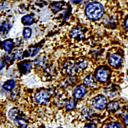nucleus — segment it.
Returning a JSON list of instances; mask_svg holds the SVG:
<instances>
[{"mask_svg": "<svg viewBox=\"0 0 128 128\" xmlns=\"http://www.w3.org/2000/svg\"><path fill=\"white\" fill-rule=\"evenodd\" d=\"M120 108V104L118 102L112 101L109 103L106 106V109L109 112H114L117 111Z\"/></svg>", "mask_w": 128, "mask_h": 128, "instance_id": "obj_11", "label": "nucleus"}, {"mask_svg": "<svg viewBox=\"0 0 128 128\" xmlns=\"http://www.w3.org/2000/svg\"><path fill=\"white\" fill-rule=\"evenodd\" d=\"M62 128V127H58V128Z\"/></svg>", "mask_w": 128, "mask_h": 128, "instance_id": "obj_34", "label": "nucleus"}, {"mask_svg": "<svg viewBox=\"0 0 128 128\" xmlns=\"http://www.w3.org/2000/svg\"><path fill=\"white\" fill-rule=\"evenodd\" d=\"M109 77V72L105 68H100L95 74V78L100 82H104Z\"/></svg>", "mask_w": 128, "mask_h": 128, "instance_id": "obj_4", "label": "nucleus"}, {"mask_svg": "<svg viewBox=\"0 0 128 128\" xmlns=\"http://www.w3.org/2000/svg\"><path fill=\"white\" fill-rule=\"evenodd\" d=\"M105 128H123V127L119 123L113 122L108 124L106 126Z\"/></svg>", "mask_w": 128, "mask_h": 128, "instance_id": "obj_22", "label": "nucleus"}, {"mask_svg": "<svg viewBox=\"0 0 128 128\" xmlns=\"http://www.w3.org/2000/svg\"><path fill=\"white\" fill-rule=\"evenodd\" d=\"M32 34V30L31 28L27 27L24 29L23 36L26 38H29L31 37Z\"/></svg>", "mask_w": 128, "mask_h": 128, "instance_id": "obj_21", "label": "nucleus"}, {"mask_svg": "<svg viewBox=\"0 0 128 128\" xmlns=\"http://www.w3.org/2000/svg\"><path fill=\"white\" fill-rule=\"evenodd\" d=\"M3 47L6 51H10L13 48V44L11 40H7L3 42Z\"/></svg>", "mask_w": 128, "mask_h": 128, "instance_id": "obj_18", "label": "nucleus"}, {"mask_svg": "<svg viewBox=\"0 0 128 128\" xmlns=\"http://www.w3.org/2000/svg\"><path fill=\"white\" fill-rule=\"evenodd\" d=\"M87 92V89L86 87H85L82 85H80V86H78L74 89L73 93V95L74 99L80 100L84 97Z\"/></svg>", "mask_w": 128, "mask_h": 128, "instance_id": "obj_5", "label": "nucleus"}, {"mask_svg": "<svg viewBox=\"0 0 128 128\" xmlns=\"http://www.w3.org/2000/svg\"><path fill=\"white\" fill-rule=\"evenodd\" d=\"M50 95L46 91H40L35 95V100L37 103L45 104L49 100Z\"/></svg>", "mask_w": 128, "mask_h": 128, "instance_id": "obj_3", "label": "nucleus"}, {"mask_svg": "<svg viewBox=\"0 0 128 128\" xmlns=\"http://www.w3.org/2000/svg\"><path fill=\"white\" fill-rule=\"evenodd\" d=\"M38 48H33L29 50V56H36L37 53L38 52Z\"/></svg>", "mask_w": 128, "mask_h": 128, "instance_id": "obj_26", "label": "nucleus"}, {"mask_svg": "<svg viewBox=\"0 0 128 128\" xmlns=\"http://www.w3.org/2000/svg\"><path fill=\"white\" fill-rule=\"evenodd\" d=\"M5 66V64L4 62H3V61L0 59V70L3 69Z\"/></svg>", "mask_w": 128, "mask_h": 128, "instance_id": "obj_31", "label": "nucleus"}, {"mask_svg": "<svg viewBox=\"0 0 128 128\" xmlns=\"http://www.w3.org/2000/svg\"><path fill=\"white\" fill-rule=\"evenodd\" d=\"M16 45L18 47L22 46L24 45V41L23 39L20 38H17L16 42Z\"/></svg>", "mask_w": 128, "mask_h": 128, "instance_id": "obj_28", "label": "nucleus"}, {"mask_svg": "<svg viewBox=\"0 0 128 128\" xmlns=\"http://www.w3.org/2000/svg\"><path fill=\"white\" fill-rule=\"evenodd\" d=\"M23 51L21 49L16 50L14 54V58L16 59H20L22 58Z\"/></svg>", "mask_w": 128, "mask_h": 128, "instance_id": "obj_24", "label": "nucleus"}, {"mask_svg": "<svg viewBox=\"0 0 128 128\" xmlns=\"http://www.w3.org/2000/svg\"><path fill=\"white\" fill-rule=\"evenodd\" d=\"M5 58L6 60L7 61V62H10L12 61V58H14V56L12 55H9V56L8 55V56H6Z\"/></svg>", "mask_w": 128, "mask_h": 128, "instance_id": "obj_29", "label": "nucleus"}, {"mask_svg": "<svg viewBox=\"0 0 128 128\" xmlns=\"http://www.w3.org/2000/svg\"><path fill=\"white\" fill-rule=\"evenodd\" d=\"M84 82L87 86L90 87H94L95 85V82L93 77L90 75H89L85 78L84 79Z\"/></svg>", "mask_w": 128, "mask_h": 128, "instance_id": "obj_17", "label": "nucleus"}, {"mask_svg": "<svg viewBox=\"0 0 128 128\" xmlns=\"http://www.w3.org/2000/svg\"><path fill=\"white\" fill-rule=\"evenodd\" d=\"M20 113V111L18 108H13L10 110L8 113L9 118L11 120H14L16 117L18 116V114Z\"/></svg>", "mask_w": 128, "mask_h": 128, "instance_id": "obj_15", "label": "nucleus"}, {"mask_svg": "<svg viewBox=\"0 0 128 128\" xmlns=\"http://www.w3.org/2000/svg\"><path fill=\"white\" fill-rule=\"evenodd\" d=\"M109 62L113 67H119L122 63V58L118 54H113L109 57Z\"/></svg>", "mask_w": 128, "mask_h": 128, "instance_id": "obj_6", "label": "nucleus"}, {"mask_svg": "<svg viewBox=\"0 0 128 128\" xmlns=\"http://www.w3.org/2000/svg\"><path fill=\"white\" fill-rule=\"evenodd\" d=\"M10 28V25L9 24L5 22L1 27V31L3 32H7Z\"/></svg>", "mask_w": 128, "mask_h": 128, "instance_id": "obj_23", "label": "nucleus"}, {"mask_svg": "<svg viewBox=\"0 0 128 128\" xmlns=\"http://www.w3.org/2000/svg\"><path fill=\"white\" fill-rule=\"evenodd\" d=\"M97 126L94 122H89L87 123L84 125V128H96Z\"/></svg>", "mask_w": 128, "mask_h": 128, "instance_id": "obj_27", "label": "nucleus"}, {"mask_svg": "<svg viewBox=\"0 0 128 128\" xmlns=\"http://www.w3.org/2000/svg\"><path fill=\"white\" fill-rule=\"evenodd\" d=\"M16 87V82L14 80H9L5 82L3 86V88L4 90L11 91L14 89Z\"/></svg>", "mask_w": 128, "mask_h": 128, "instance_id": "obj_10", "label": "nucleus"}, {"mask_svg": "<svg viewBox=\"0 0 128 128\" xmlns=\"http://www.w3.org/2000/svg\"><path fill=\"white\" fill-rule=\"evenodd\" d=\"M76 102L74 99H70L66 102V109L67 110H72L76 108Z\"/></svg>", "mask_w": 128, "mask_h": 128, "instance_id": "obj_14", "label": "nucleus"}, {"mask_svg": "<svg viewBox=\"0 0 128 128\" xmlns=\"http://www.w3.org/2000/svg\"><path fill=\"white\" fill-rule=\"evenodd\" d=\"M124 27H125V28L126 29V30H128V18L126 20Z\"/></svg>", "mask_w": 128, "mask_h": 128, "instance_id": "obj_33", "label": "nucleus"}, {"mask_svg": "<svg viewBox=\"0 0 128 128\" xmlns=\"http://www.w3.org/2000/svg\"><path fill=\"white\" fill-rule=\"evenodd\" d=\"M21 72L24 74H26L29 72L31 70V65L29 63L23 64L21 66Z\"/></svg>", "mask_w": 128, "mask_h": 128, "instance_id": "obj_20", "label": "nucleus"}, {"mask_svg": "<svg viewBox=\"0 0 128 128\" xmlns=\"http://www.w3.org/2000/svg\"><path fill=\"white\" fill-rule=\"evenodd\" d=\"M123 120H124V123L128 126V114H126L123 118Z\"/></svg>", "mask_w": 128, "mask_h": 128, "instance_id": "obj_30", "label": "nucleus"}, {"mask_svg": "<svg viewBox=\"0 0 128 128\" xmlns=\"http://www.w3.org/2000/svg\"><path fill=\"white\" fill-rule=\"evenodd\" d=\"M65 67L66 68L67 73L69 74V75H73L78 71L77 67L74 66L72 62L67 63Z\"/></svg>", "mask_w": 128, "mask_h": 128, "instance_id": "obj_13", "label": "nucleus"}, {"mask_svg": "<svg viewBox=\"0 0 128 128\" xmlns=\"http://www.w3.org/2000/svg\"><path fill=\"white\" fill-rule=\"evenodd\" d=\"M14 122L16 126L19 128H26L28 124V120L25 117L18 116L14 120Z\"/></svg>", "mask_w": 128, "mask_h": 128, "instance_id": "obj_7", "label": "nucleus"}, {"mask_svg": "<svg viewBox=\"0 0 128 128\" xmlns=\"http://www.w3.org/2000/svg\"><path fill=\"white\" fill-rule=\"evenodd\" d=\"M84 34V31L79 27H74L71 32V35L74 38H82Z\"/></svg>", "mask_w": 128, "mask_h": 128, "instance_id": "obj_9", "label": "nucleus"}, {"mask_svg": "<svg viewBox=\"0 0 128 128\" xmlns=\"http://www.w3.org/2000/svg\"><path fill=\"white\" fill-rule=\"evenodd\" d=\"M73 3H80L82 1V0H70Z\"/></svg>", "mask_w": 128, "mask_h": 128, "instance_id": "obj_32", "label": "nucleus"}, {"mask_svg": "<svg viewBox=\"0 0 128 128\" xmlns=\"http://www.w3.org/2000/svg\"><path fill=\"white\" fill-rule=\"evenodd\" d=\"M87 65H88L87 62L86 60H82L80 61V62H78V67L80 68L84 69V68H85L87 67Z\"/></svg>", "mask_w": 128, "mask_h": 128, "instance_id": "obj_25", "label": "nucleus"}, {"mask_svg": "<svg viewBox=\"0 0 128 128\" xmlns=\"http://www.w3.org/2000/svg\"><path fill=\"white\" fill-rule=\"evenodd\" d=\"M104 13V8L102 5L98 3H91L86 8V14L88 18L96 20L100 18Z\"/></svg>", "mask_w": 128, "mask_h": 128, "instance_id": "obj_1", "label": "nucleus"}, {"mask_svg": "<svg viewBox=\"0 0 128 128\" xmlns=\"http://www.w3.org/2000/svg\"><path fill=\"white\" fill-rule=\"evenodd\" d=\"M22 22L25 25H29L34 22V18L32 16L27 15L22 18Z\"/></svg>", "mask_w": 128, "mask_h": 128, "instance_id": "obj_16", "label": "nucleus"}, {"mask_svg": "<svg viewBox=\"0 0 128 128\" xmlns=\"http://www.w3.org/2000/svg\"><path fill=\"white\" fill-rule=\"evenodd\" d=\"M47 60L46 58L40 56L39 58H37L36 60V64L39 67H44L46 65Z\"/></svg>", "mask_w": 128, "mask_h": 128, "instance_id": "obj_19", "label": "nucleus"}, {"mask_svg": "<svg viewBox=\"0 0 128 128\" xmlns=\"http://www.w3.org/2000/svg\"><path fill=\"white\" fill-rule=\"evenodd\" d=\"M92 104L96 109L99 110H102L108 104V99L105 96L98 95L93 100Z\"/></svg>", "mask_w": 128, "mask_h": 128, "instance_id": "obj_2", "label": "nucleus"}, {"mask_svg": "<svg viewBox=\"0 0 128 128\" xmlns=\"http://www.w3.org/2000/svg\"><path fill=\"white\" fill-rule=\"evenodd\" d=\"M94 116L93 110L90 107H85L82 111V117L84 120H90Z\"/></svg>", "mask_w": 128, "mask_h": 128, "instance_id": "obj_8", "label": "nucleus"}, {"mask_svg": "<svg viewBox=\"0 0 128 128\" xmlns=\"http://www.w3.org/2000/svg\"><path fill=\"white\" fill-rule=\"evenodd\" d=\"M104 24L110 27H112L116 25V20L113 16H107L103 20Z\"/></svg>", "mask_w": 128, "mask_h": 128, "instance_id": "obj_12", "label": "nucleus"}]
</instances>
